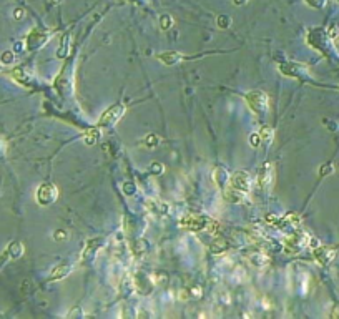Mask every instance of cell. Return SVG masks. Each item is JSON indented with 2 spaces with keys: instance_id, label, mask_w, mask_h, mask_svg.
I'll list each match as a JSON object with an SVG mask.
<instances>
[{
  "instance_id": "obj_1",
  "label": "cell",
  "mask_w": 339,
  "mask_h": 319,
  "mask_svg": "<svg viewBox=\"0 0 339 319\" xmlns=\"http://www.w3.org/2000/svg\"><path fill=\"white\" fill-rule=\"evenodd\" d=\"M250 190H251L250 173L245 172V170H238L233 174H229L228 183L223 188V195H225V200H228L229 203H241L243 200H246Z\"/></svg>"
},
{
  "instance_id": "obj_2",
  "label": "cell",
  "mask_w": 339,
  "mask_h": 319,
  "mask_svg": "<svg viewBox=\"0 0 339 319\" xmlns=\"http://www.w3.org/2000/svg\"><path fill=\"white\" fill-rule=\"evenodd\" d=\"M181 226L191 231H208V233H218L220 225L208 216H195L188 215L181 218Z\"/></svg>"
},
{
  "instance_id": "obj_3",
  "label": "cell",
  "mask_w": 339,
  "mask_h": 319,
  "mask_svg": "<svg viewBox=\"0 0 339 319\" xmlns=\"http://www.w3.org/2000/svg\"><path fill=\"white\" fill-rule=\"evenodd\" d=\"M312 238L308 233H304L301 230H294L288 238L284 239V251L289 255H298L299 251H303L304 248L311 246Z\"/></svg>"
},
{
  "instance_id": "obj_4",
  "label": "cell",
  "mask_w": 339,
  "mask_h": 319,
  "mask_svg": "<svg viewBox=\"0 0 339 319\" xmlns=\"http://www.w3.org/2000/svg\"><path fill=\"white\" fill-rule=\"evenodd\" d=\"M245 98H246V103L248 107L251 108L254 113H258V115H263V113L268 112L269 108V98L268 95L264 93L261 90H251L245 93Z\"/></svg>"
},
{
  "instance_id": "obj_5",
  "label": "cell",
  "mask_w": 339,
  "mask_h": 319,
  "mask_svg": "<svg viewBox=\"0 0 339 319\" xmlns=\"http://www.w3.org/2000/svg\"><path fill=\"white\" fill-rule=\"evenodd\" d=\"M123 113H125L123 105H112L110 108H107V110L100 115L97 125L100 126V128H108V126L115 125L116 121L123 116Z\"/></svg>"
},
{
  "instance_id": "obj_6",
  "label": "cell",
  "mask_w": 339,
  "mask_h": 319,
  "mask_svg": "<svg viewBox=\"0 0 339 319\" xmlns=\"http://www.w3.org/2000/svg\"><path fill=\"white\" fill-rule=\"evenodd\" d=\"M56 196H58V190H56L55 185H52V183H43V185L38 186L37 193H35V198L38 204H42V206H47V204L54 203L56 200Z\"/></svg>"
},
{
  "instance_id": "obj_7",
  "label": "cell",
  "mask_w": 339,
  "mask_h": 319,
  "mask_svg": "<svg viewBox=\"0 0 339 319\" xmlns=\"http://www.w3.org/2000/svg\"><path fill=\"white\" fill-rule=\"evenodd\" d=\"M334 256H336V250H333V248H329V246H314L312 248V258H314L316 263L321 264V266H326L329 261H333Z\"/></svg>"
},
{
  "instance_id": "obj_8",
  "label": "cell",
  "mask_w": 339,
  "mask_h": 319,
  "mask_svg": "<svg viewBox=\"0 0 339 319\" xmlns=\"http://www.w3.org/2000/svg\"><path fill=\"white\" fill-rule=\"evenodd\" d=\"M273 181V163H264L259 168L258 173V185L259 188H268Z\"/></svg>"
},
{
  "instance_id": "obj_9",
  "label": "cell",
  "mask_w": 339,
  "mask_h": 319,
  "mask_svg": "<svg viewBox=\"0 0 339 319\" xmlns=\"http://www.w3.org/2000/svg\"><path fill=\"white\" fill-rule=\"evenodd\" d=\"M47 42V33L40 32V30H33L30 32V35L27 37V49L28 50H35L40 45Z\"/></svg>"
},
{
  "instance_id": "obj_10",
  "label": "cell",
  "mask_w": 339,
  "mask_h": 319,
  "mask_svg": "<svg viewBox=\"0 0 339 319\" xmlns=\"http://www.w3.org/2000/svg\"><path fill=\"white\" fill-rule=\"evenodd\" d=\"M72 271V266L68 263H62V264H56L54 269H52L50 273V279L52 281H58V279H62L65 276H68Z\"/></svg>"
},
{
  "instance_id": "obj_11",
  "label": "cell",
  "mask_w": 339,
  "mask_h": 319,
  "mask_svg": "<svg viewBox=\"0 0 339 319\" xmlns=\"http://www.w3.org/2000/svg\"><path fill=\"white\" fill-rule=\"evenodd\" d=\"M156 57H158L165 65H175L183 60V55H180L178 52H162V54H158Z\"/></svg>"
},
{
  "instance_id": "obj_12",
  "label": "cell",
  "mask_w": 339,
  "mask_h": 319,
  "mask_svg": "<svg viewBox=\"0 0 339 319\" xmlns=\"http://www.w3.org/2000/svg\"><path fill=\"white\" fill-rule=\"evenodd\" d=\"M228 173H226V170L225 168H221V167H216L215 170H213V180H215V183L218 185V188H223L226 186V183H228Z\"/></svg>"
},
{
  "instance_id": "obj_13",
  "label": "cell",
  "mask_w": 339,
  "mask_h": 319,
  "mask_svg": "<svg viewBox=\"0 0 339 319\" xmlns=\"http://www.w3.org/2000/svg\"><path fill=\"white\" fill-rule=\"evenodd\" d=\"M258 137H259V142H261L263 145H269V143L273 142L275 132H273L271 126H261V128L258 130Z\"/></svg>"
},
{
  "instance_id": "obj_14",
  "label": "cell",
  "mask_w": 339,
  "mask_h": 319,
  "mask_svg": "<svg viewBox=\"0 0 339 319\" xmlns=\"http://www.w3.org/2000/svg\"><path fill=\"white\" fill-rule=\"evenodd\" d=\"M10 77L14 78V80L17 82V84H20V85H25V87H28L30 85V78L27 73L24 72V68H14L10 72Z\"/></svg>"
},
{
  "instance_id": "obj_15",
  "label": "cell",
  "mask_w": 339,
  "mask_h": 319,
  "mask_svg": "<svg viewBox=\"0 0 339 319\" xmlns=\"http://www.w3.org/2000/svg\"><path fill=\"white\" fill-rule=\"evenodd\" d=\"M5 253L10 258L17 260V258H20L22 255H24V244H22L20 241H12L10 244H8V248H7Z\"/></svg>"
},
{
  "instance_id": "obj_16",
  "label": "cell",
  "mask_w": 339,
  "mask_h": 319,
  "mask_svg": "<svg viewBox=\"0 0 339 319\" xmlns=\"http://www.w3.org/2000/svg\"><path fill=\"white\" fill-rule=\"evenodd\" d=\"M146 206H148L150 211L155 213V215H165V213L168 211V206L162 202H150Z\"/></svg>"
},
{
  "instance_id": "obj_17",
  "label": "cell",
  "mask_w": 339,
  "mask_h": 319,
  "mask_svg": "<svg viewBox=\"0 0 339 319\" xmlns=\"http://www.w3.org/2000/svg\"><path fill=\"white\" fill-rule=\"evenodd\" d=\"M97 137H98V133H97V130H88V132H85V143L86 145H93L95 142H97Z\"/></svg>"
},
{
  "instance_id": "obj_18",
  "label": "cell",
  "mask_w": 339,
  "mask_h": 319,
  "mask_svg": "<svg viewBox=\"0 0 339 319\" xmlns=\"http://www.w3.org/2000/svg\"><path fill=\"white\" fill-rule=\"evenodd\" d=\"M0 63H3V65L14 63V52H3V54L0 55Z\"/></svg>"
},
{
  "instance_id": "obj_19",
  "label": "cell",
  "mask_w": 339,
  "mask_h": 319,
  "mask_svg": "<svg viewBox=\"0 0 339 319\" xmlns=\"http://www.w3.org/2000/svg\"><path fill=\"white\" fill-rule=\"evenodd\" d=\"M160 22H162V29H163V30H168V29H171V24H173V20L170 19V17L163 15L162 19H160Z\"/></svg>"
},
{
  "instance_id": "obj_20",
  "label": "cell",
  "mask_w": 339,
  "mask_h": 319,
  "mask_svg": "<svg viewBox=\"0 0 339 319\" xmlns=\"http://www.w3.org/2000/svg\"><path fill=\"white\" fill-rule=\"evenodd\" d=\"M229 22H231V20H229L228 17H218V25H220L221 29H223V27H225V29L228 27Z\"/></svg>"
},
{
  "instance_id": "obj_21",
  "label": "cell",
  "mask_w": 339,
  "mask_h": 319,
  "mask_svg": "<svg viewBox=\"0 0 339 319\" xmlns=\"http://www.w3.org/2000/svg\"><path fill=\"white\" fill-rule=\"evenodd\" d=\"M324 2L326 0H306V3H310L311 7H323L324 5Z\"/></svg>"
},
{
  "instance_id": "obj_22",
  "label": "cell",
  "mask_w": 339,
  "mask_h": 319,
  "mask_svg": "<svg viewBox=\"0 0 339 319\" xmlns=\"http://www.w3.org/2000/svg\"><path fill=\"white\" fill-rule=\"evenodd\" d=\"M24 15H25V12L22 10V8H15V10H14V17H15L17 20L24 19Z\"/></svg>"
},
{
  "instance_id": "obj_23",
  "label": "cell",
  "mask_w": 339,
  "mask_h": 319,
  "mask_svg": "<svg viewBox=\"0 0 339 319\" xmlns=\"http://www.w3.org/2000/svg\"><path fill=\"white\" fill-rule=\"evenodd\" d=\"M3 150H5V142H3V140L0 138V153H2Z\"/></svg>"
},
{
  "instance_id": "obj_24",
  "label": "cell",
  "mask_w": 339,
  "mask_h": 319,
  "mask_svg": "<svg viewBox=\"0 0 339 319\" xmlns=\"http://www.w3.org/2000/svg\"><path fill=\"white\" fill-rule=\"evenodd\" d=\"M331 316H333V318H339V308H338V309H334Z\"/></svg>"
},
{
  "instance_id": "obj_25",
  "label": "cell",
  "mask_w": 339,
  "mask_h": 319,
  "mask_svg": "<svg viewBox=\"0 0 339 319\" xmlns=\"http://www.w3.org/2000/svg\"><path fill=\"white\" fill-rule=\"evenodd\" d=\"M246 0H234V3H245Z\"/></svg>"
},
{
  "instance_id": "obj_26",
  "label": "cell",
  "mask_w": 339,
  "mask_h": 319,
  "mask_svg": "<svg viewBox=\"0 0 339 319\" xmlns=\"http://www.w3.org/2000/svg\"><path fill=\"white\" fill-rule=\"evenodd\" d=\"M0 68H2V67H0Z\"/></svg>"
}]
</instances>
